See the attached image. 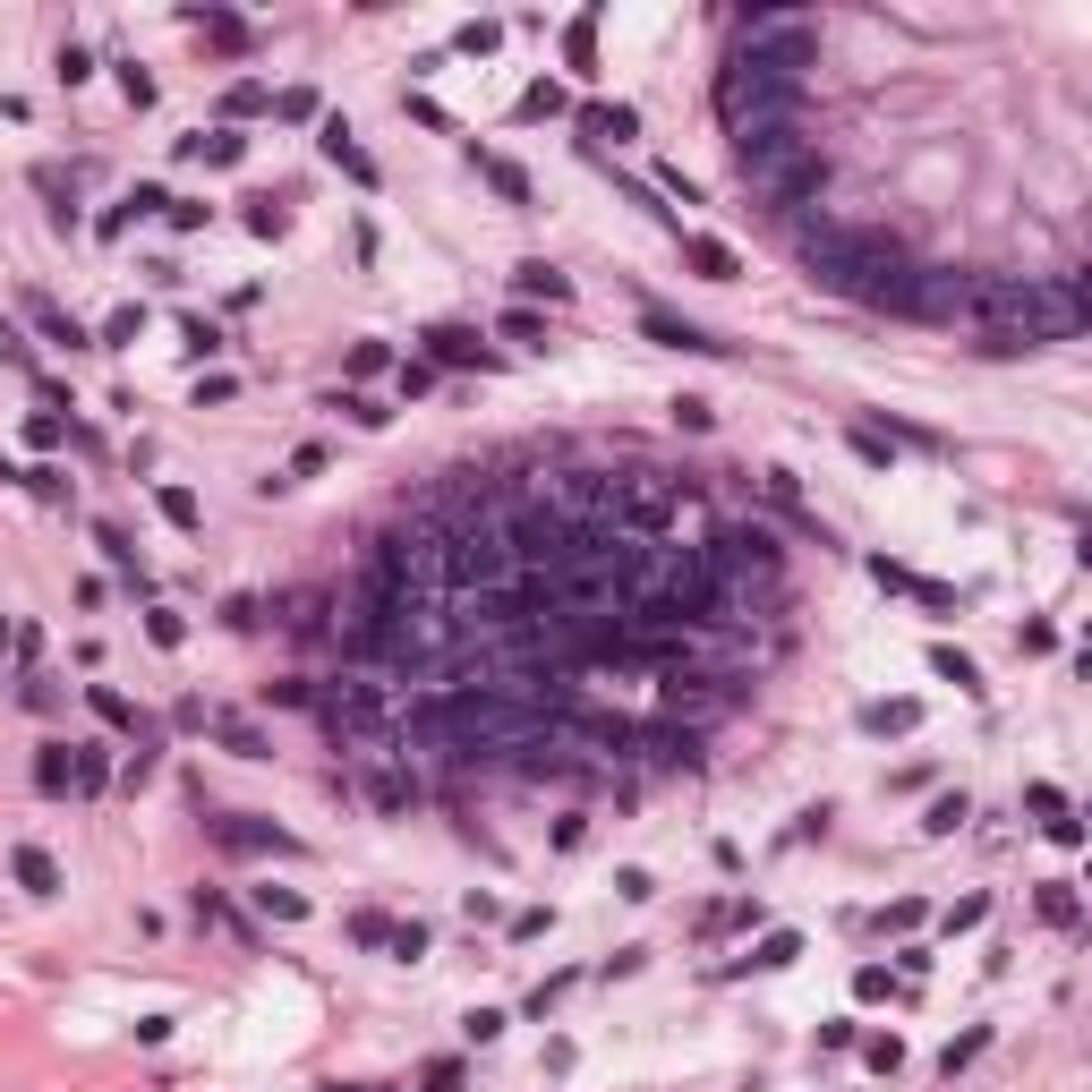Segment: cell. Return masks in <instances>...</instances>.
I'll use <instances>...</instances> for the list:
<instances>
[{
  "label": "cell",
  "mask_w": 1092,
  "mask_h": 1092,
  "mask_svg": "<svg viewBox=\"0 0 1092 1092\" xmlns=\"http://www.w3.org/2000/svg\"><path fill=\"white\" fill-rule=\"evenodd\" d=\"M214 734H223V751H240V760H273V742L256 726H240V718H214Z\"/></svg>",
  "instance_id": "28"
},
{
  "label": "cell",
  "mask_w": 1092,
  "mask_h": 1092,
  "mask_svg": "<svg viewBox=\"0 0 1092 1092\" xmlns=\"http://www.w3.org/2000/svg\"><path fill=\"white\" fill-rule=\"evenodd\" d=\"M112 69H120V95H128V103H137V112H145V103H154V77H145L137 60H112Z\"/></svg>",
  "instance_id": "43"
},
{
  "label": "cell",
  "mask_w": 1092,
  "mask_h": 1092,
  "mask_svg": "<svg viewBox=\"0 0 1092 1092\" xmlns=\"http://www.w3.org/2000/svg\"><path fill=\"white\" fill-rule=\"evenodd\" d=\"M640 334H649V342H666V351H726L718 334H700V325H683V316H657V308L640 316Z\"/></svg>",
  "instance_id": "12"
},
{
  "label": "cell",
  "mask_w": 1092,
  "mask_h": 1092,
  "mask_svg": "<svg viewBox=\"0 0 1092 1092\" xmlns=\"http://www.w3.org/2000/svg\"><path fill=\"white\" fill-rule=\"evenodd\" d=\"M137 334H145V308H112V325H103V342H112V351H128Z\"/></svg>",
  "instance_id": "40"
},
{
  "label": "cell",
  "mask_w": 1092,
  "mask_h": 1092,
  "mask_svg": "<svg viewBox=\"0 0 1092 1092\" xmlns=\"http://www.w3.org/2000/svg\"><path fill=\"white\" fill-rule=\"evenodd\" d=\"M657 188H666V197H683V205H700V180H692L683 162H666V171H657Z\"/></svg>",
  "instance_id": "46"
},
{
  "label": "cell",
  "mask_w": 1092,
  "mask_h": 1092,
  "mask_svg": "<svg viewBox=\"0 0 1092 1092\" xmlns=\"http://www.w3.org/2000/svg\"><path fill=\"white\" fill-rule=\"evenodd\" d=\"M1033 913H1041L1050 931H1076V922H1084V896H1076L1067 879H1041V896H1033Z\"/></svg>",
  "instance_id": "14"
},
{
  "label": "cell",
  "mask_w": 1092,
  "mask_h": 1092,
  "mask_svg": "<svg viewBox=\"0 0 1092 1092\" xmlns=\"http://www.w3.org/2000/svg\"><path fill=\"white\" fill-rule=\"evenodd\" d=\"M77 751V794H103L112 785V760H103V742H69Z\"/></svg>",
  "instance_id": "26"
},
{
  "label": "cell",
  "mask_w": 1092,
  "mask_h": 1092,
  "mask_svg": "<svg viewBox=\"0 0 1092 1092\" xmlns=\"http://www.w3.org/2000/svg\"><path fill=\"white\" fill-rule=\"evenodd\" d=\"M384 367H393V351H384V342H359V351H351V375H384Z\"/></svg>",
  "instance_id": "53"
},
{
  "label": "cell",
  "mask_w": 1092,
  "mask_h": 1092,
  "mask_svg": "<svg viewBox=\"0 0 1092 1092\" xmlns=\"http://www.w3.org/2000/svg\"><path fill=\"white\" fill-rule=\"evenodd\" d=\"M205 828H214V846L223 853H282V862H299V837H290V828H273V820H247V811H231V820H205Z\"/></svg>",
  "instance_id": "4"
},
{
  "label": "cell",
  "mask_w": 1092,
  "mask_h": 1092,
  "mask_svg": "<svg viewBox=\"0 0 1092 1092\" xmlns=\"http://www.w3.org/2000/svg\"><path fill=\"white\" fill-rule=\"evenodd\" d=\"M870 581H879V590H905V598H922L931 614H956V607H965L948 581H922V572H905V564H888V555H870Z\"/></svg>",
  "instance_id": "6"
},
{
  "label": "cell",
  "mask_w": 1092,
  "mask_h": 1092,
  "mask_svg": "<svg viewBox=\"0 0 1092 1092\" xmlns=\"http://www.w3.org/2000/svg\"><path fill=\"white\" fill-rule=\"evenodd\" d=\"M973 820V803L965 794H939V803H931V820H922V828H931V837H956V828H965Z\"/></svg>",
  "instance_id": "29"
},
{
  "label": "cell",
  "mask_w": 1092,
  "mask_h": 1092,
  "mask_svg": "<svg viewBox=\"0 0 1092 1092\" xmlns=\"http://www.w3.org/2000/svg\"><path fill=\"white\" fill-rule=\"evenodd\" d=\"M564 60H572L581 77H598V9H581V17L564 26Z\"/></svg>",
  "instance_id": "15"
},
{
  "label": "cell",
  "mask_w": 1092,
  "mask_h": 1092,
  "mask_svg": "<svg viewBox=\"0 0 1092 1092\" xmlns=\"http://www.w3.org/2000/svg\"><path fill=\"white\" fill-rule=\"evenodd\" d=\"M180 154H205V162H240V154H247V137H240V128H214V137L197 128V137H180Z\"/></svg>",
  "instance_id": "21"
},
{
  "label": "cell",
  "mask_w": 1092,
  "mask_h": 1092,
  "mask_svg": "<svg viewBox=\"0 0 1092 1092\" xmlns=\"http://www.w3.org/2000/svg\"><path fill=\"white\" fill-rule=\"evenodd\" d=\"M154 512H162L180 538H197V529H205V504H197L188 486H154Z\"/></svg>",
  "instance_id": "17"
},
{
  "label": "cell",
  "mask_w": 1092,
  "mask_h": 1092,
  "mask_svg": "<svg viewBox=\"0 0 1092 1092\" xmlns=\"http://www.w3.org/2000/svg\"><path fill=\"white\" fill-rule=\"evenodd\" d=\"M495 43H504V26H495V17H470V26H462V52H470V60H486Z\"/></svg>",
  "instance_id": "39"
},
{
  "label": "cell",
  "mask_w": 1092,
  "mask_h": 1092,
  "mask_svg": "<svg viewBox=\"0 0 1092 1092\" xmlns=\"http://www.w3.org/2000/svg\"><path fill=\"white\" fill-rule=\"evenodd\" d=\"M888 990H896L888 965H862V973H853V998H888Z\"/></svg>",
  "instance_id": "54"
},
{
  "label": "cell",
  "mask_w": 1092,
  "mask_h": 1092,
  "mask_svg": "<svg viewBox=\"0 0 1092 1092\" xmlns=\"http://www.w3.org/2000/svg\"><path fill=\"white\" fill-rule=\"evenodd\" d=\"M60 77L86 86V77H95V52H86V43H60Z\"/></svg>",
  "instance_id": "45"
},
{
  "label": "cell",
  "mask_w": 1092,
  "mask_h": 1092,
  "mask_svg": "<svg viewBox=\"0 0 1092 1092\" xmlns=\"http://www.w3.org/2000/svg\"><path fill=\"white\" fill-rule=\"evenodd\" d=\"M495 334H504V342H512V351H547V342H555V334H547V316H538V308H504V316H495Z\"/></svg>",
  "instance_id": "16"
},
{
  "label": "cell",
  "mask_w": 1092,
  "mask_h": 1092,
  "mask_svg": "<svg viewBox=\"0 0 1092 1092\" xmlns=\"http://www.w3.org/2000/svg\"><path fill=\"white\" fill-rule=\"evenodd\" d=\"M862 726L870 734H913L922 726V700H879V709H862Z\"/></svg>",
  "instance_id": "25"
},
{
  "label": "cell",
  "mask_w": 1092,
  "mask_h": 1092,
  "mask_svg": "<svg viewBox=\"0 0 1092 1092\" xmlns=\"http://www.w3.org/2000/svg\"><path fill=\"white\" fill-rule=\"evenodd\" d=\"M180 342H188V359H214V351H223V334H214L205 316H188V325H180Z\"/></svg>",
  "instance_id": "41"
},
{
  "label": "cell",
  "mask_w": 1092,
  "mask_h": 1092,
  "mask_svg": "<svg viewBox=\"0 0 1092 1092\" xmlns=\"http://www.w3.org/2000/svg\"><path fill=\"white\" fill-rule=\"evenodd\" d=\"M197 26H205L214 52H247V17L240 9H197Z\"/></svg>",
  "instance_id": "20"
},
{
  "label": "cell",
  "mask_w": 1092,
  "mask_h": 1092,
  "mask_svg": "<svg viewBox=\"0 0 1092 1092\" xmlns=\"http://www.w3.org/2000/svg\"><path fill=\"white\" fill-rule=\"evenodd\" d=\"M564 990H572V973H547V981H538V990H529V1016H547V1007H555V998H564Z\"/></svg>",
  "instance_id": "52"
},
{
  "label": "cell",
  "mask_w": 1092,
  "mask_h": 1092,
  "mask_svg": "<svg viewBox=\"0 0 1092 1092\" xmlns=\"http://www.w3.org/2000/svg\"><path fill=\"white\" fill-rule=\"evenodd\" d=\"M0 359H9V367H26V359H34V351L17 342V325H0Z\"/></svg>",
  "instance_id": "59"
},
{
  "label": "cell",
  "mask_w": 1092,
  "mask_h": 1092,
  "mask_svg": "<svg viewBox=\"0 0 1092 1092\" xmlns=\"http://www.w3.org/2000/svg\"><path fill=\"white\" fill-rule=\"evenodd\" d=\"M60 436H69V427H60V410H34V419H26V444H34V453H52Z\"/></svg>",
  "instance_id": "42"
},
{
  "label": "cell",
  "mask_w": 1092,
  "mask_h": 1092,
  "mask_svg": "<svg viewBox=\"0 0 1092 1092\" xmlns=\"http://www.w3.org/2000/svg\"><path fill=\"white\" fill-rule=\"evenodd\" d=\"M367 803H375V811H410V803H419V777H401V768H367Z\"/></svg>",
  "instance_id": "19"
},
{
  "label": "cell",
  "mask_w": 1092,
  "mask_h": 1092,
  "mask_svg": "<svg viewBox=\"0 0 1092 1092\" xmlns=\"http://www.w3.org/2000/svg\"><path fill=\"white\" fill-rule=\"evenodd\" d=\"M683 265H692L700 282H734V273H742V256H734L726 240H709V231H692V240H683Z\"/></svg>",
  "instance_id": "9"
},
{
  "label": "cell",
  "mask_w": 1092,
  "mask_h": 1092,
  "mask_svg": "<svg viewBox=\"0 0 1092 1092\" xmlns=\"http://www.w3.org/2000/svg\"><path fill=\"white\" fill-rule=\"evenodd\" d=\"M95 547H103V555H112V564L128 572V590H145V572H137V547H128V529H120V521H95Z\"/></svg>",
  "instance_id": "24"
},
{
  "label": "cell",
  "mask_w": 1092,
  "mask_h": 1092,
  "mask_svg": "<svg viewBox=\"0 0 1092 1092\" xmlns=\"http://www.w3.org/2000/svg\"><path fill=\"white\" fill-rule=\"evenodd\" d=\"M145 640H154V649H180V640H188V623H180L171 607H145Z\"/></svg>",
  "instance_id": "32"
},
{
  "label": "cell",
  "mask_w": 1092,
  "mask_h": 1092,
  "mask_svg": "<svg viewBox=\"0 0 1092 1092\" xmlns=\"http://www.w3.org/2000/svg\"><path fill=\"white\" fill-rule=\"evenodd\" d=\"M256 913L265 922H308V896L299 888H256Z\"/></svg>",
  "instance_id": "27"
},
{
  "label": "cell",
  "mask_w": 1092,
  "mask_h": 1092,
  "mask_svg": "<svg viewBox=\"0 0 1092 1092\" xmlns=\"http://www.w3.org/2000/svg\"><path fill=\"white\" fill-rule=\"evenodd\" d=\"M981 1050H990V1033H981V1024H973V1033H956V1041L939 1050V1076H956V1067H973Z\"/></svg>",
  "instance_id": "30"
},
{
  "label": "cell",
  "mask_w": 1092,
  "mask_h": 1092,
  "mask_svg": "<svg viewBox=\"0 0 1092 1092\" xmlns=\"http://www.w3.org/2000/svg\"><path fill=\"white\" fill-rule=\"evenodd\" d=\"M965 316H981V334H1016L1024 351H1050V342H1076L1084 334V282L1059 273H981L965 282Z\"/></svg>",
  "instance_id": "2"
},
{
  "label": "cell",
  "mask_w": 1092,
  "mask_h": 1092,
  "mask_svg": "<svg viewBox=\"0 0 1092 1092\" xmlns=\"http://www.w3.org/2000/svg\"><path fill=\"white\" fill-rule=\"evenodd\" d=\"M265 103H273V95H265V86H256V77H240V86H231V95H223V112H231V120H256V112H265Z\"/></svg>",
  "instance_id": "34"
},
{
  "label": "cell",
  "mask_w": 1092,
  "mask_h": 1092,
  "mask_svg": "<svg viewBox=\"0 0 1092 1092\" xmlns=\"http://www.w3.org/2000/svg\"><path fill=\"white\" fill-rule=\"evenodd\" d=\"M384 948H393L401 965H419V956H427V922H393V939H384Z\"/></svg>",
  "instance_id": "36"
},
{
  "label": "cell",
  "mask_w": 1092,
  "mask_h": 1092,
  "mask_svg": "<svg viewBox=\"0 0 1092 1092\" xmlns=\"http://www.w3.org/2000/svg\"><path fill=\"white\" fill-rule=\"evenodd\" d=\"M427 384H436V367H427V359H401V393H410V401H419Z\"/></svg>",
  "instance_id": "58"
},
{
  "label": "cell",
  "mask_w": 1092,
  "mask_h": 1092,
  "mask_svg": "<svg viewBox=\"0 0 1092 1092\" xmlns=\"http://www.w3.org/2000/svg\"><path fill=\"white\" fill-rule=\"evenodd\" d=\"M853 462H870V470H896V453H888L870 427H853Z\"/></svg>",
  "instance_id": "47"
},
{
  "label": "cell",
  "mask_w": 1092,
  "mask_h": 1092,
  "mask_svg": "<svg viewBox=\"0 0 1092 1092\" xmlns=\"http://www.w3.org/2000/svg\"><path fill=\"white\" fill-rule=\"evenodd\" d=\"M632 128H640V112H632V103H581V137H590V145H623V137H632Z\"/></svg>",
  "instance_id": "13"
},
{
  "label": "cell",
  "mask_w": 1092,
  "mask_h": 1092,
  "mask_svg": "<svg viewBox=\"0 0 1092 1092\" xmlns=\"http://www.w3.org/2000/svg\"><path fill=\"white\" fill-rule=\"evenodd\" d=\"M325 410H351L359 427H384V419H393V410H384V401H367V393H325Z\"/></svg>",
  "instance_id": "33"
},
{
  "label": "cell",
  "mask_w": 1092,
  "mask_h": 1092,
  "mask_svg": "<svg viewBox=\"0 0 1092 1092\" xmlns=\"http://www.w3.org/2000/svg\"><path fill=\"white\" fill-rule=\"evenodd\" d=\"M17 700H26L34 718H52V709H60V692H52V683H34V675H26V692H17Z\"/></svg>",
  "instance_id": "56"
},
{
  "label": "cell",
  "mask_w": 1092,
  "mask_h": 1092,
  "mask_svg": "<svg viewBox=\"0 0 1092 1092\" xmlns=\"http://www.w3.org/2000/svg\"><path fill=\"white\" fill-rule=\"evenodd\" d=\"M316 145H325V162H334V171H351L359 188H384V171H375V154L351 137V120H325V128H316Z\"/></svg>",
  "instance_id": "5"
},
{
  "label": "cell",
  "mask_w": 1092,
  "mask_h": 1092,
  "mask_svg": "<svg viewBox=\"0 0 1092 1092\" xmlns=\"http://www.w3.org/2000/svg\"><path fill=\"white\" fill-rule=\"evenodd\" d=\"M803 273L853 308H888V316H905L913 299V256L862 223H803Z\"/></svg>",
  "instance_id": "1"
},
{
  "label": "cell",
  "mask_w": 1092,
  "mask_h": 1092,
  "mask_svg": "<svg viewBox=\"0 0 1092 1092\" xmlns=\"http://www.w3.org/2000/svg\"><path fill=\"white\" fill-rule=\"evenodd\" d=\"M273 112H282V120H316V95H308V86H290V95H273Z\"/></svg>",
  "instance_id": "50"
},
{
  "label": "cell",
  "mask_w": 1092,
  "mask_h": 1092,
  "mask_svg": "<svg viewBox=\"0 0 1092 1092\" xmlns=\"http://www.w3.org/2000/svg\"><path fill=\"white\" fill-rule=\"evenodd\" d=\"M419 342H427V367H495V359H486V342L470 334V325H427Z\"/></svg>",
  "instance_id": "7"
},
{
  "label": "cell",
  "mask_w": 1092,
  "mask_h": 1092,
  "mask_svg": "<svg viewBox=\"0 0 1092 1092\" xmlns=\"http://www.w3.org/2000/svg\"><path fill=\"white\" fill-rule=\"evenodd\" d=\"M794 956H803V939H794V931H768V939H760V956H751V965H794Z\"/></svg>",
  "instance_id": "38"
},
{
  "label": "cell",
  "mask_w": 1092,
  "mask_h": 1092,
  "mask_svg": "<svg viewBox=\"0 0 1092 1092\" xmlns=\"http://www.w3.org/2000/svg\"><path fill=\"white\" fill-rule=\"evenodd\" d=\"M742 188H751L760 205H777V214L811 205V197L828 188V154H820V137H811V145H785V154H768V162H751Z\"/></svg>",
  "instance_id": "3"
},
{
  "label": "cell",
  "mask_w": 1092,
  "mask_h": 1092,
  "mask_svg": "<svg viewBox=\"0 0 1092 1092\" xmlns=\"http://www.w3.org/2000/svg\"><path fill=\"white\" fill-rule=\"evenodd\" d=\"M351 939H359V948H384V939H393V922H384V913H351Z\"/></svg>",
  "instance_id": "49"
},
{
  "label": "cell",
  "mask_w": 1092,
  "mask_h": 1092,
  "mask_svg": "<svg viewBox=\"0 0 1092 1092\" xmlns=\"http://www.w3.org/2000/svg\"><path fill=\"white\" fill-rule=\"evenodd\" d=\"M9 870H17V888H26V896H60V888H69V879H60V862H52L43 846H17V853H9Z\"/></svg>",
  "instance_id": "10"
},
{
  "label": "cell",
  "mask_w": 1092,
  "mask_h": 1092,
  "mask_svg": "<svg viewBox=\"0 0 1092 1092\" xmlns=\"http://www.w3.org/2000/svg\"><path fill=\"white\" fill-rule=\"evenodd\" d=\"M862 1059H870L879 1076H896V1067H905V1041H896V1033H870V1041H862Z\"/></svg>",
  "instance_id": "37"
},
{
  "label": "cell",
  "mask_w": 1092,
  "mask_h": 1092,
  "mask_svg": "<svg viewBox=\"0 0 1092 1092\" xmlns=\"http://www.w3.org/2000/svg\"><path fill=\"white\" fill-rule=\"evenodd\" d=\"M427 1092H462V1067H436V1076H427Z\"/></svg>",
  "instance_id": "60"
},
{
  "label": "cell",
  "mask_w": 1092,
  "mask_h": 1092,
  "mask_svg": "<svg viewBox=\"0 0 1092 1092\" xmlns=\"http://www.w3.org/2000/svg\"><path fill=\"white\" fill-rule=\"evenodd\" d=\"M34 785H43V794H69V785H77V751H69V742H43V751H34Z\"/></svg>",
  "instance_id": "18"
},
{
  "label": "cell",
  "mask_w": 1092,
  "mask_h": 1092,
  "mask_svg": "<svg viewBox=\"0 0 1092 1092\" xmlns=\"http://www.w3.org/2000/svg\"><path fill=\"white\" fill-rule=\"evenodd\" d=\"M709 419H718V410H709V401H700V393H683V401H675V427H692V436H700V427H709Z\"/></svg>",
  "instance_id": "51"
},
{
  "label": "cell",
  "mask_w": 1092,
  "mask_h": 1092,
  "mask_svg": "<svg viewBox=\"0 0 1092 1092\" xmlns=\"http://www.w3.org/2000/svg\"><path fill=\"white\" fill-rule=\"evenodd\" d=\"M981 913H990V896H956V905H948V939H956V931H973Z\"/></svg>",
  "instance_id": "48"
},
{
  "label": "cell",
  "mask_w": 1092,
  "mask_h": 1092,
  "mask_svg": "<svg viewBox=\"0 0 1092 1092\" xmlns=\"http://www.w3.org/2000/svg\"><path fill=\"white\" fill-rule=\"evenodd\" d=\"M486 180H495V197H512V205H529V171L521 162H504V154H470Z\"/></svg>",
  "instance_id": "22"
},
{
  "label": "cell",
  "mask_w": 1092,
  "mask_h": 1092,
  "mask_svg": "<svg viewBox=\"0 0 1092 1092\" xmlns=\"http://www.w3.org/2000/svg\"><path fill=\"white\" fill-rule=\"evenodd\" d=\"M879 922H888V931H922V905H913V896H896V905H888Z\"/></svg>",
  "instance_id": "57"
},
{
  "label": "cell",
  "mask_w": 1092,
  "mask_h": 1092,
  "mask_svg": "<svg viewBox=\"0 0 1092 1092\" xmlns=\"http://www.w3.org/2000/svg\"><path fill=\"white\" fill-rule=\"evenodd\" d=\"M931 675H939V683H956V692H973V700H981V666H973L965 649H931Z\"/></svg>",
  "instance_id": "23"
},
{
  "label": "cell",
  "mask_w": 1092,
  "mask_h": 1092,
  "mask_svg": "<svg viewBox=\"0 0 1092 1092\" xmlns=\"http://www.w3.org/2000/svg\"><path fill=\"white\" fill-rule=\"evenodd\" d=\"M1024 811L1050 828V820H1067V794H1059V785H1024Z\"/></svg>",
  "instance_id": "35"
},
{
  "label": "cell",
  "mask_w": 1092,
  "mask_h": 1092,
  "mask_svg": "<svg viewBox=\"0 0 1092 1092\" xmlns=\"http://www.w3.org/2000/svg\"><path fill=\"white\" fill-rule=\"evenodd\" d=\"M26 316H34V334H43V342H60V351H77V342H86V325H77L69 308H52L43 290H26Z\"/></svg>",
  "instance_id": "11"
},
{
  "label": "cell",
  "mask_w": 1092,
  "mask_h": 1092,
  "mask_svg": "<svg viewBox=\"0 0 1092 1092\" xmlns=\"http://www.w3.org/2000/svg\"><path fill=\"white\" fill-rule=\"evenodd\" d=\"M555 112H572V103H564V86H547V77H538V86L521 95V120H555Z\"/></svg>",
  "instance_id": "31"
},
{
  "label": "cell",
  "mask_w": 1092,
  "mask_h": 1092,
  "mask_svg": "<svg viewBox=\"0 0 1092 1092\" xmlns=\"http://www.w3.org/2000/svg\"><path fill=\"white\" fill-rule=\"evenodd\" d=\"M512 290H521V308H529V299L564 308V299H572V273H555L547 256H529V265H512Z\"/></svg>",
  "instance_id": "8"
},
{
  "label": "cell",
  "mask_w": 1092,
  "mask_h": 1092,
  "mask_svg": "<svg viewBox=\"0 0 1092 1092\" xmlns=\"http://www.w3.org/2000/svg\"><path fill=\"white\" fill-rule=\"evenodd\" d=\"M26 486H34L43 504H69V470H52V462H43V470H26Z\"/></svg>",
  "instance_id": "44"
},
{
  "label": "cell",
  "mask_w": 1092,
  "mask_h": 1092,
  "mask_svg": "<svg viewBox=\"0 0 1092 1092\" xmlns=\"http://www.w3.org/2000/svg\"><path fill=\"white\" fill-rule=\"evenodd\" d=\"M162 214H171V231H197V223H205V205H197V197H171Z\"/></svg>",
  "instance_id": "55"
}]
</instances>
